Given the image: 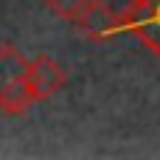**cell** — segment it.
<instances>
[{
  "label": "cell",
  "instance_id": "1",
  "mask_svg": "<svg viewBox=\"0 0 160 160\" xmlns=\"http://www.w3.org/2000/svg\"><path fill=\"white\" fill-rule=\"evenodd\" d=\"M34 93L28 87V59L14 48H0V110L6 115H22L34 104Z\"/></svg>",
  "mask_w": 160,
  "mask_h": 160
},
{
  "label": "cell",
  "instance_id": "2",
  "mask_svg": "<svg viewBox=\"0 0 160 160\" xmlns=\"http://www.w3.org/2000/svg\"><path fill=\"white\" fill-rule=\"evenodd\" d=\"M121 28L135 34L160 59V0H129L121 11Z\"/></svg>",
  "mask_w": 160,
  "mask_h": 160
},
{
  "label": "cell",
  "instance_id": "3",
  "mask_svg": "<svg viewBox=\"0 0 160 160\" xmlns=\"http://www.w3.org/2000/svg\"><path fill=\"white\" fill-rule=\"evenodd\" d=\"M76 28L96 42H107V39H112L115 34L124 31L121 28V14H115L104 0H87L84 11L76 20Z\"/></svg>",
  "mask_w": 160,
  "mask_h": 160
},
{
  "label": "cell",
  "instance_id": "4",
  "mask_svg": "<svg viewBox=\"0 0 160 160\" xmlns=\"http://www.w3.org/2000/svg\"><path fill=\"white\" fill-rule=\"evenodd\" d=\"M65 82H68V73L56 59L39 53L37 59L28 62V87H31L37 101H45V98L56 96L65 87Z\"/></svg>",
  "mask_w": 160,
  "mask_h": 160
},
{
  "label": "cell",
  "instance_id": "5",
  "mask_svg": "<svg viewBox=\"0 0 160 160\" xmlns=\"http://www.w3.org/2000/svg\"><path fill=\"white\" fill-rule=\"evenodd\" d=\"M45 6H48L56 17H62V20H68V22H76L79 14L84 11L87 0H45Z\"/></svg>",
  "mask_w": 160,
  "mask_h": 160
}]
</instances>
